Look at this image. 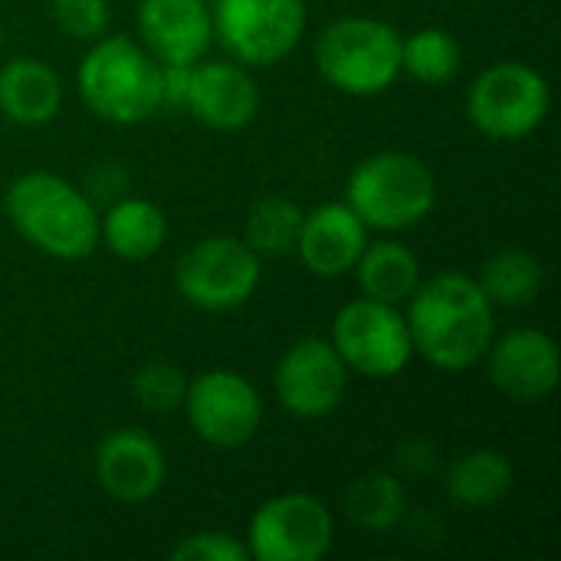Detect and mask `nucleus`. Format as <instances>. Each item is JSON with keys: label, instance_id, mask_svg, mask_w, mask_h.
I'll return each mask as SVG.
<instances>
[{"label": "nucleus", "instance_id": "f257e3e1", "mask_svg": "<svg viewBox=\"0 0 561 561\" xmlns=\"http://www.w3.org/2000/svg\"><path fill=\"white\" fill-rule=\"evenodd\" d=\"M414 355L437 371H470L496 335V309L470 273H434L401 306Z\"/></svg>", "mask_w": 561, "mask_h": 561}, {"label": "nucleus", "instance_id": "f03ea898", "mask_svg": "<svg viewBox=\"0 0 561 561\" xmlns=\"http://www.w3.org/2000/svg\"><path fill=\"white\" fill-rule=\"evenodd\" d=\"M10 227L39 253L76 263L99 247V210L92 197L53 171H26L3 194Z\"/></svg>", "mask_w": 561, "mask_h": 561}, {"label": "nucleus", "instance_id": "7ed1b4c3", "mask_svg": "<svg viewBox=\"0 0 561 561\" xmlns=\"http://www.w3.org/2000/svg\"><path fill=\"white\" fill-rule=\"evenodd\" d=\"M82 105L108 125H141L161 112V62L135 36H99L79 59Z\"/></svg>", "mask_w": 561, "mask_h": 561}, {"label": "nucleus", "instance_id": "20e7f679", "mask_svg": "<svg viewBox=\"0 0 561 561\" xmlns=\"http://www.w3.org/2000/svg\"><path fill=\"white\" fill-rule=\"evenodd\" d=\"M345 204L368 230L401 233L431 217L437 204V178L417 154L378 151L352 168L345 181Z\"/></svg>", "mask_w": 561, "mask_h": 561}, {"label": "nucleus", "instance_id": "39448f33", "mask_svg": "<svg viewBox=\"0 0 561 561\" xmlns=\"http://www.w3.org/2000/svg\"><path fill=\"white\" fill-rule=\"evenodd\" d=\"M312 56L332 89L371 99L401 76V33L378 16H342L319 33Z\"/></svg>", "mask_w": 561, "mask_h": 561}, {"label": "nucleus", "instance_id": "423d86ee", "mask_svg": "<svg viewBox=\"0 0 561 561\" xmlns=\"http://www.w3.org/2000/svg\"><path fill=\"white\" fill-rule=\"evenodd\" d=\"M552 108L549 79L523 62L500 59L467 89V118L490 141H519L536 135Z\"/></svg>", "mask_w": 561, "mask_h": 561}, {"label": "nucleus", "instance_id": "0eeeda50", "mask_svg": "<svg viewBox=\"0 0 561 561\" xmlns=\"http://www.w3.org/2000/svg\"><path fill=\"white\" fill-rule=\"evenodd\" d=\"M214 43L247 69H266L296 53L309 10L306 0H214Z\"/></svg>", "mask_w": 561, "mask_h": 561}, {"label": "nucleus", "instance_id": "6e6552de", "mask_svg": "<svg viewBox=\"0 0 561 561\" xmlns=\"http://www.w3.org/2000/svg\"><path fill=\"white\" fill-rule=\"evenodd\" d=\"M263 279V260L243 237H204L174 263L178 296L201 312H233L253 299Z\"/></svg>", "mask_w": 561, "mask_h": 561}, {"label": "nucleus", "instance_id": "1a4fd4ad", "mask_svg": "<svg viewBox=\"0 0 561 561\" xmlns=\"http://www.w3.org/2000/svg\"><path fill=\"white\" fill-rule=\"evenodd\" d=\"M329 342L345 368L362 378H394L414 358L404 309L368 296H358L335 312Z\"/></svg>", "mask_w": 561, "mask_h": 561}, {"label": "nucleus", "instance_id": "9d476101", "mask_svg": "<svg viewBox=\"0 0 561 561\" xmlns=\"http://www.w3.org/2000/svg\"><path fill=\"white\" fill-rule=\"evenodd\" d=\"M181 411L194 437L217 450L247 447L263 424V398L256 385L233 368H210L187 378Z\"/></svg>", "mask_w": 561, "mask_h": 561}, {"label": "nucleus", "instance_id": "9b49d317", "mask_svg": "<svg viewBox=\"0 0 561 561\" xmlns=\"http://www.w3.org/2000/svg\"><path fill=\"white\" fill-rule=\"evenodd\" d=\"M335 542V516L312 493H279L250 519L247 552L253 561H319Z\"/></svg>", "mask_w": 561, "mask_h": 561}, {"label": "nucleus", "instance_id": "f8f14e48", "mask_svg": "<svg viewBox=\"0 0 561 561\" xmlns=\"http://www.w3.org/2000/svg\"><path fill=\"white\" fill-rule=\"evenodd\" d=\"M348 368L339 358L335 345L329 339L309 335L293 342L273 371V388L276 401L286 414L299 421H319L329 417L345 391H348Z\"/></svg>", "mask_w": 561, "mask_h": 561}, {"label": "nucleus", "instance_id": "ddd939ff", "mask_svg": "<svg viewBox=\"0 0 561 561\" xmlns=\"http://www.w3.org/2000/svg\"><path fill=\"white\" fill-rule=\"evenodd\" d=\"M490 381L500 394L519 404H536L556 394L561 378V355L556 339L542 329H510L493 335L486 355Z\"/></svg>", "mask_w": 561, "mask_h": 561}, {"label": "nucleus", "instance_id": "4468645a", "mask_svg": "<svg viewBox=\"0 0 561 561\" xmlns=\"http://www.w3.org/2000/svg\"><path fill=\"white\" fill-rule=\"evenodd\" d=\"M95 480L102 493L115 503H148L161 493L168 480L164 450L151 434L138 427L108 431L95 447Z\"/></svg>", "mask_w": 561, "mask_h": 561}, {"label": "nucleus", "instance_id": "2eb2a0df", "mask_svg": "<svg viewBox=\"0 0 561 561\" xmlns=\"http://www.w3.org/2000/svg\"><path fill=\"white\" fill-rule=\"evenodd\" d=\"M138 43L161 62L194 66L214 46V20L207 0H138Z\"/></svg>", "mask_w": 561, "mask_h": 561}, {"label": "nucleus", "instance_id": "dca6fc26", "mask_svg": "<svg viewBox=\"0 0 561 561\" xmlns=\"http://www.w3.org/2000/svg\"><path fill=\"white\" fill-rule=\"evenodd\" d=\"M184 112H191L201 125L214 131L247 128L260 112V89L253 72L227 56L194 62Z\"/></svg>", "mask_w": 561, "mask_h": 561}, {"label": "nucleus", "instance_id": "f3484780", "mask_svg": "<svg viewBox=\"0 0 561 561\" xmlns=\"http://www.w3.org/2000/svg\"><path fill=\"white\" fill-rule=\"evenodd\" d=\"M368 233L371 230L345 201H329L302 217L293 253L312 276L339 279L355 270L362 250L368 247Z\"/></svg>", "mask_w": 561, "mask_h": 561}, {"label": "nucleus", "instance_id": "a211bd4d", "mask_svg": "<svg viewBox=\"0 0 561 561\" xmlns=\"http://www.w3.org/2000/svg\"><path fill=\"white\" fill-rule=\"evenodd\" d=\"M62 108V79L59 72L36 59L16 56L0 66V115L20 128L49 125Z\"/></svg>", "mask_w": 561, "mask_h": 561}, {"label": "nucleus", "instance_id": "6ab92c4d", "mask_svg": "<svg viewBox=\"0 0 561 561\" xmlns=\"http://www.w3.org/2000/svg\"><path fill=\"white\" fill-rule=\"evenodd\" d=\"M99 240L112 256L125 263H141L161 253L168 240V217L154 201L115 197L105 214H99Z\"/></svg>", "mask_w": 561, "mask_h": 561}, {"label": "nucleus", "instance_id": "aec40b11", "mask_svg": "<svg viewBox=\"0 0 561 561\" xmlns=\"http://www.w3.org/2000/svg\"><path fill=\"white\" fill-rule=\"evenodd\" d=\"M513 463L503 450L477 447L460 454L444 477V490L450 503L463 510H493L513 493Z\"/></svg>", "mask_w": 561, "mask_h": 561}, {"label": "nucleus", "instance_id": "412c9836", "mask_svg": "<svg viewBox=\"0 0 561 561\" xmlns=\"http://www.w3.org/2000/svg\"><path fill=\"white\" fill-rule=\"evenodd\" d=\"M352 273L358 279L362 296L388 302V306H404L411 293L417 289V283L424 279L421 260L414 256L411 247L398 240H375V243L368 240Z\"/></svg>", "mask_w": 561, "mask_h": 561}, {"label": "nucleus", "instance_id": "4be33fe9", "mask_svg": "<svg viewBox=\"0 0 561 561\" xmlns=\"http://www.w3.org/2000/svg\"><path fill=\"white\" fill-rule=\"evenodd\" d=\"M477 283L493 309H526L546 286V266L526 247H503L483 263Z\"/></svg>", "mask_w": 561, "mask_h": 561}, {"label": "nucleus", "instance_id": "5701e85b", "mask_svg": "<svg viewBox=\"0 0 561 561\" xmlns=\"http://www.w3.org/2000/svg\"><path fill=\"white\" fill-rule=\"evenodd\" d=\"M345 516L365 533H391L408 516V493L401 477L371 470L348 483L345 490Z\"/></svg>", "mask_w": 561, "mask_h": 561}, {"label": "nucleus", "instance_id": "b1692460", "mask_svg": "<svg viewBox=\"0 0 561 561\" xmlns=\"http://www.w3.org/2000/svg\"><path fill=\"white\" fill-rule=\"evenodd\" d=\"M463 66L457 36L444 26H421L401 36V72L421 85H447Z\"/></svg>", "mask_w": 561, "mask_h": 561}, {"label": "nucleus", "instance_id": "393cba45", "mask_svg": "<svg viewBox=\"0 0 561 561\" xmlns=\"http://www.w3.org/2000/svg\"><path fill=\"white\" fill-rule=\"evenodd\" d=\"M302 217H306V210L293 197L270 194L250 207L247 224H243V240L260 260L263 256H286L296 250Z\"/></svg>", "mask_w": 561, "mask_h": 561}, {"label": "nucleus", "instance_id": "a878e982", "mask_svg": "<svg viewBox=\"0 0 561 561\" xmlns=\"http://www.w3.org/2000/svg\"><path fill=\"white\" fill-rule=\"evenodd\" d=\"M187 394V375L171 362H145L131 375V398L151 414L181 411Z\"/></svg>", "mask_w": 561, "mask_h": 561}, {"label": "nucleus", "instance_id": "bb28decb", "mask_svg": "<svg viewBox=\"0 0 561 561\" xmlns=\"http://www.w3.org/2000/svg\"><path fill=\"white\" fill-rule=\"evenodd\" d=\"M49 13L66 36L82 43L105 36L112 20L108 0H49Z\"/></svg>", "mask_w": 561, "mask_h": 561}, {"label": "nucleus", "instance_id": "cd10ccee", "mask_svg": "<svg viewBox=\"0 0 561 561\" xmlns=\"http://www.w3.org/2000/svg\"><path fill=\"white\" fill-rule=\"evenodd\" d=\"M247 542H240L230 533L220 529H201L184 536L174 549H171V561H247Z\"/></svg>", "mask_w": 561, "mask_h": 561}, {"label": "nucleus", "instance_id": "c85d7f7f", "mask_svg": "<svg viewBox=\"0 0 561 561\" xmlns=\"http://www.w3.org/2000/svg\"><path fill=\"white\" fill-rule=\"evenodd\" d=\"M191 89V66H161V108H184Z\"/></svg>", "mask_w": 561, "mask_h": 561}, {"label": "nucleus", "instance_id": "c756f323", "mask_svg": "<svg viewBox=\"0 0 561 561\" xmlns=\"http://www.w3.org/2000/svg\"><path fill=\"white\" fill-rule=\"evenodd\" d=\"M125 191V174L118 171V168H112V164H105V168H99L92 178H89V187H85V194H95V197H118Z\"/></svg>", "mask_w": 561, "mask_h": 561}, {"label": "nucleus", "instance_id": "7c9ffc66", "mask_svg": "<svg viewBox=\"0 0 561 561\" xmlns=\"http://www.w3.org/2000/svg\"><path fill=\"white\" fill-rule=\"evenodd\" d=\"M0 49H3V23H0Z\"/></svg>", "mask_w": 561, "mask_h": 561}, {"label": "nucleus", "instance_id": "2f4dec72", "mask_svg": "<svg viewBox=\"0 0 561 561\" xmlns=\"http://www.w3.org/2000/svg\"><path fill=\"white\" fill-rule=\"evenodd\" d=\"M207 3H214V0H207Z\"/></svg>", "mask_w": 561, "mask_h": 561}]
</instances>
